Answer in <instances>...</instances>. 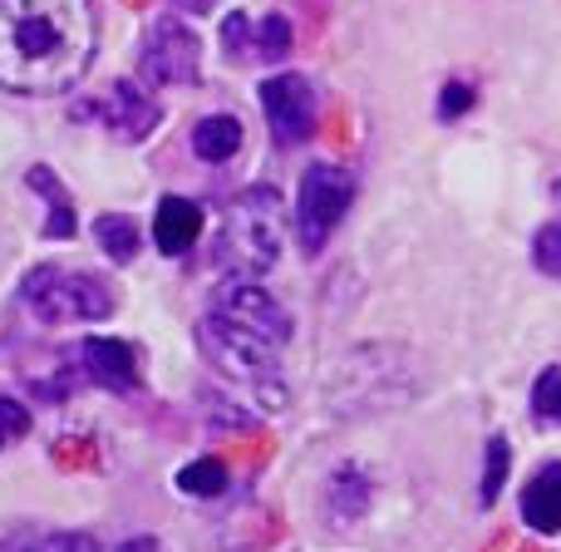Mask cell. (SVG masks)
<instances>
[{"instance_id":"1","label":"cell","mask_w":561,"mask_h":552,"mask_svg":"<svg viewBox=\"0 0 561 552\" xmlns=\"http://www.w3.org/2000/svg\"><path fill=\"white\" fill-rule=\"evenodd\" d=\"M94 0H0V89L65 94L94 59Z\"/></svg>"},{"instance_id":"2","label":"cell","mask_w":561,"mask_h":552,"mask_svg":"<svg viewBox=\"0 0 561 552\" xmlns=\"http://www.w3.org/2000/svg\"><path fill=\"white\" fill-rule=\"evenodd\" d=\"M203 340L232 380H242L256 395H266V405H276V409L286 405L276 365L290 340V316L266 286H256L247 277H232L227 286H217L207 320H203Z\"/></svg>"},{"instance_id":"3","label":"cell","mask_w":561,"mask_h":552,"mask_svg":"<svg viewBox=\"0 0 561 552\" xmlns=\"http://www.w3.org/2000/svg\"><path fill=\"white\" fill-rule=\"evenodd\" d=\"M280 237H286V207H280L276 188H247L237 203H227L222 223H217V267L232 277H266L280 257Z\"/></svg>"},{"instance_id":"4","label":"cell","mask_w":561,"mask_h":552,"mask_svg":"<svg viewBox=\"0 0 561 552\" xmlns=\"http://www.w3.org/2000/svg\"><path fill=\"white\" fill-rule=\"evenodd\" d=\"M20 301L30 306V316L45 326H79V320H108L114 316V286L104 277L84 272V267H35L20 286Z\"/></svg>"},{"instance_id":"5","label":"cell","mask_w":561,"mask_h":552,"mask_svg":"<svg viewBox=\"0 0 561 552\" xmlns=\"http://www.w3.org/2000/svg\"><path fill=\"white\" fill-rule=\"evenodd\" d=\"M350 203H355V178L340 164H310L300 173V193H296V237L300 252L320 257L340 223H345Z\"/></svg>"},{"instance_id":"6","label":"cell","mask_w":561,"mask_h":552,"mask_svg":"<svg viewBox=\"0 0 561 552\" xmlns=\"http://www.w3.org/2000/svg\"><path fill=\"white\" fill-rule=\"evenodd\" d=\"M138 69H144L148 85L193 89L197 75H203V49H197V35L173 15L153 20L148 35H144V45H138Z\"/></svg>"},{"instance_id":"7","label":"cell","mask_w":561,"mask_h":552,"mask_svg":"<svg viewBox=\"0 0 561 552\" xmlns=\"http://www.w3.org/2000/svg\"><path fill=\"white\" fill-rule=\"evenodd\" d=\"M75 114L79 119H94V124L104 128V134H114L118 144H144V138L158 128L163 109H158V99L148 94L144 85H134V79H114V85H108L94 104H79Z\"/></svg>"},{"instance_id":"8","label":"cell","mask_w":561,"mask_h":552,"mask_svg":"<svg viewBox=\"0 0 561 552\" xmlns=\"http://www.w3.org/2000/svg\"><path fill=\"white\" fill-rule=\"evenodd\" d=\"M256 99H262V114L280 148H296L316 134V89H310V79H300V75L262 79Z\"/></svg>"},{"instance_id":"9","label":"cell","mask_w":561,"mask_h":552,"mask_svg":"<svg viewBox=\"0 0 561 552\" xmlns=\"http://www.w3.org/2000/svg\"><path fill=\"white\" fill-rule=\"evenodd\" d=\"M79 370H84L89 385L99 390H114V395H134L138 390V350L128 340L114 336H89L79 340Z\"/></svg>"},{"instance_id":"10","label":"cell","mask_w":561,"mask_h":552,"mask_svg":"<svg viewBox=\"0 0 561 552\" xmlns=\"http://www.w3.org/2000/svg\"><path fill=\"white\" fill-rule=\"evenodd\" d=\"M203 233V207L193 198H163L153 217V243L163 257H183Z\"/></svg>"},{"instance_id":"11","label":"cell","mask_w":561,"mask_h":552,"mask_svg":"<svg viewBox=\"0 0 561 552\" xmlns=\"http://www.w3.org/2000/svg\"><path fill=\"white\" fill-rule=\"evenodd\" d=\"M369 498H375V484H369L365 469H355V464L335 469V474H330V484H325V518L335 528L359 523V518H365V508H369Z\"/></svg>"},{"instance_id":"12","label":"cell","mask_w":561,"mask_h":552,"mask_svg":"<svg viewBox=\"0 0 561 552\" xmlns=\"http://www.w3.org/2000/svg\"><path fill=\"white\" fill-rule=\"evenodd\" d=\"M523 518L537 533H561V464H542L523 488Z\"/></svg>"},{"instance_id":"13","label":"cell","mask_w":561,"mask_h":552,"mask_svg":"<svg viewBox=\"0 0 561 552\" xmlns=\"http://www.w3.org/2000/svg\"><path fill=\"white\" fill-rule=\"evenodd\" d=\"M25 188H35V193H45V207H49V217H45V243H69L75 237V203H69V193H65V183H59L55 173H49L45 164H35L25 173Z\"/></svg>"},{"instance_id":"14","label":"cell","mask_w":561,"mask_h":552,"mask_svg":"<svg viewBox=\"0 0 561 552\" xmlns=\"http://www.w3.org/2000/svg\"><path fill=\"white\" fill-rule=\"evenodd\" d=\"M0 552H99L89 533H65V528H15L0 538Z\"/></svg>"},{"instance_id":"15","label":"cell","mask_w":561,"mask_h":552,"mask_svg":"<svg viewBox=\"0 0 561 552\" xmlns=\"http://www.w3.org/2000/svg\"><path fill=\"white\" fill-rule=\"evenodd\" d=\"M242 148V124L232 114H207L197 119L193 128V154L207 158V164H227V158Z\"/></svg>"},{"instance_id":"16","label":"cell","mask_w":561,"mask_h":552,"mask_svg":"<svg viewBox=\"0 0 561 552\" xmlns=\"http://www.w3.org/2000/svg\"><path fill=\"white\" fill-rule=\"evenodd\" d=\"M94 237H99V247H104V257L108 262H118V267H128L138 257V223L134 217H124V213H99L94 217Z\"/></svg>"},{"instance_id":"17","label":"cell","mask_w":561,"mask_h":552,"mask_svg":"<svg viewBox=\"0 0 561 552\" xmlns=\"http://www.w3.org/2000/svg\"><path fill=\"white\" fill-rule=\"evenodd\" d=\"M227 484H232L227 459H197V464L178 469V488L193 498H217V494H227Z\"/></svg>"},{"instance_id":"18","label":"cell","mask_w":561,"mask_h":552,"mask_svg":"<svg viewBox=\"0 0 561 552\" xmlns=\"http://www.w3.org/2000/svg\"><path fill=\"white\" fill-rule=\"evenodd\" d=\"M533 419L537 425H561V365H547L533 385Z\"/></svg>"},{"instance_id":"19","label":"cell","mask_w":561,"mask_h":552,"mask_svg":"<svg viewBox=\"0 0 561 552\" xmlns=\"http://www.w3.org/2000/svg\"><path fill=\"white\" fill-rule=\"evenodd\" d=\"M507 464H513V449H507L503 435H493V439H488V469H483V504H488V508H493L497 494H503Z\"/></svg>"},{"instance_id":"20","label":"cell","mask_w":561,"mask_h":552,"mask_svg":"<svg viewBox=\"0 0 561 552\" xmlns=\"http://www.w3.org/2000/svg\"><path fill=\"white\" fill-rule=\"evenodd\" d=\"M533 267L542 277L561 281V217H557V223H547V227H537V237H533Z\"/></svg>"},{"instance_id":"21","label":"cell","mask_w":561,"mask_h":552,"mask_svg":"<svg viewBox=\"0 0 561 552\" xmlns=\"http://www.w3.org/2000/svg\"><path fill=\"white\" fill-rule=\"evenodd\" d=\"M290 55V25L280 15H266L262 25H256V59H266V65H276V59Z\"/></svg>"},{"instance_id":"22","label":"cell","mask_w":561,"mask_h":552,"mask_svg":"<svg viewBox=\"0 0 561 552\" xmlns=\"http://www.w3.org/2000/svg\"><path fill=\"white\" fill-rule=\"evenodd\" d=\"M222 49H227V59H237V65L256 55V40H252V30H247V15L222 20Z\"/></svg>"},{"instance_id":"23","label":"cell","mask_w":561,"mask_h":552,"mask_svg":"<svg viewBox=\"0 0 561 552\" xmlns=\"http://www.w3.org/2000/svg\"><path fill=\"white\" fill-rule=\"evenodd\" d=\"M473 85H468V79H448L444 85V99H438V119H444V124H454L458 114H468V109H473Z\"/></svg>"},{"instance_id":"24","label":"cell","mask_w":561,"mask_h":552,"mask_svg":"<svg viewBox=\"0 0 561 552\" xmlns=\"http://www.w3.org/2000/svg\"><path fill=\"white\" fill-rule=\"evenodd\" d=\"M30 429V409L20 405V399H10V395H0V449L5 444H15L20 435Z\"/></svg>"},{"instance_id":"25","label":"cell","mask_w":561,"mask_h":552,"mask_svg":"<svg viewBox=\"0 0 561 552\" xmlns=\"http://www.w3.org/2000/svg\"><path fill=\"white\" fill-rule=\"evenodd\" d=\"M55 464H65V469H84V464H94V444H89L84 435L59 439V444H55Z\"/></svg>"},{"instance_id":"26","label":"cell","mask_w":561,"mask_h":552,"mask_svg":"<svg viewBox=\"0 0 561 552\" xmlns=\"http://www.w3.org/2000/svg\"><path fill=\"white\" fill-rule=\"evenodd\" d=\"M266 449H272V444H266V435H262V439H247V444H232V449H227V459H242L247 469H256L266 459Z\"/></svg>"},{"instance_id":"27","label":"cell","mask_w":561,"mask_h":552,"mask_svg":"<svg viewBox=\"0 0 561 552\" xmlns=\"http://www.w3.org/2000/svg\"><path fill=\"white\" fill-rule=\"evenodd\" d=\"M118 552H163L158 538H128V543H118Z\"/></svg>"},{"instance_id":"28","label":"cell","mask_w":561,"mask_h":552,"mask_svg":"<svg viewBox=\"0 0 561 552\" xmlns=\"http://www.w3.org/2000/svg\"><path fill=\"white\" fill-rule=\"evenodd\" d=\"M178 5H183V10H193V15H203V10H213L217 0H178Z\"/></svg>"}]
</instances>
